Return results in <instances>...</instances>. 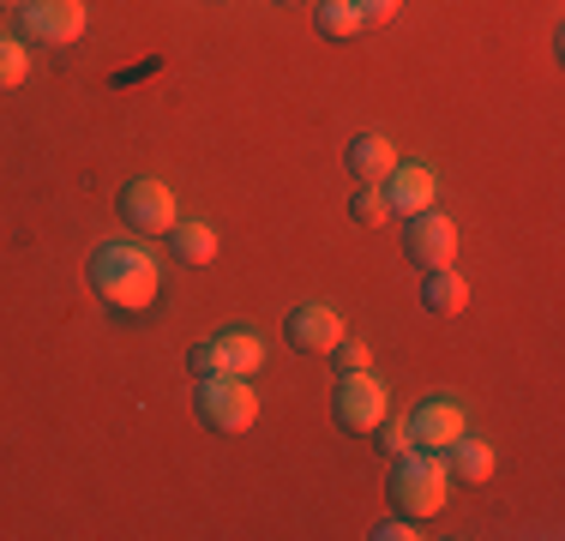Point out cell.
Segmentation results:
<instances>
[{
  "mask_svg": "<svg viewBox=\"0 0 565 541\" xmlns=\"http://www.w3.org/2000/svg\"><path fill=\"white\" fill-rule=\"evenodd\" d=\"M422 307L427 314H439V319H451V314H463L469 307V283L457 277L451 265H439V270H427V283H422Z\"/></svg>",
  "mask_w": 565,
  "mask_h": 541,
  "instance_id": "14",
  "label": "cell"
},
{
  "mask_svg": "<svg viewBox=\"0 0 565 541\" xmlns=\"http://www.w3.org/2000/svg\"><path fill=\"white\" fill-rule=\"evenodd\" d=\"M169 247H174V259H186V265H211L217 259V229L211 223H174Z\"/></svg>",
  "mask_w": 565,
  "mask_h": 541,
  "instance_id": "15",
  "label": "cell"
},
{
  "mask_svg": "<svg viewBox=\"0 0 565 541\" xmlns=\"http://www.w3.org/2000/svg\"><path fill=\"white\" fill-rule=\"evenodd\" d=\"M313 24H319V36L343 43V36H355V31H361V12H355V0H319Z\"/></svg>",
  "mask_w": 565,
  "mask_h": 541,
  "instance_id": "16",
  "label": "cell"
},
{
  "mask_svg": "<svg viewBox=\"0 0 565 541\" xmlns=\"http://www.w3.org/2000/svg\"><path fill=\"white\" fill-rule=\"evenodd\" d=\"M331 356H338V373H367L373 368V349L355 343V337H338V349H331Z\"/></svg>",
  "mask_w": 565,
  "mask_h": 541,
  "instance_id": "19",
  "label": "cell"
},
{
  "mask_svg": "<svg viewBox=\"0 0 565 541\" xmlns=\"http://www.w3.org/2000/svg\"><path fill=\"white\" fill-rule=\"evenodd\" d=\"M19 36L43 49H66L85 36V0H24L19 7Z\"/></svg>",
  "mask_w": 565,
  "mask_h": 541,
  "instance_id": "5",
  "label": "cell"
},
{
  "mask_svg": "<svg viewBox=\"0 0 565 541\" xmlns=\"http://www.w3.org/2000/svg\"><path fill=\"white\" fill-rule=\"evenodd\" d=\"M0 7H12V12H19V7H24V0H0Z\"/></svg>",
  "mask_w": 565,
  "mask_h": 541,
  "instance_id": "23",
  "label": "cell"
},
{
  "mask_svg": "<svg viewBox=\"0 0 565 541\" xmlns=\"http://www.w3.org/2000/svg\"><path fill=\"white\" fill-rule=\"evenodd\" d=\"M259 368H265V343L247 331V325H228V331L205 337V343L186 356V373H193V379H205V373H241V379H253Z\"/></svg>",
  "mask_w": 565,
  "mask_h": 541,
  "instance_id": "4",
  "label": "cell"
},
{
  "mask_svg": "<svg viewBox=\"0 0 565 541\" xmlns=\"http://www.w3.org/2000/svg\"><path fill=\"white\" fill-rule=\"evenodd\" d=\"M282 331H289V349H301V356H331L338 337H343V319H338V307L307 301V307H295V314H289Z\"/></svg>",
  "mask_w": 565,
  "mask_h": 541,
  "instance_id": "10",
  "label": "cell"
},
{
  "mask_svg": "<svg viewBox=\"0 0 565 541\" xmlns=\"http://www.w3.org/2000/svg\"><path fill=\"white\" fill-rule=\"evenodd\" d=\"M380 187H385V199H392V211H403V216L427 211V205H434V193H439V181H434L427 162H397Z\"/></svg>",
  "mask_w": 565,
  "mask_h": 541,
  "instance_id": "12",
  "label": "cell"
},
{
  "mask_svg": "<svg viewBox=\"0 0 565 541\" xmlns=\"http://www.w3.org/2000/svg\"><path fill=\"white\" fill-rule=\"evenodd\" d=\"M367 535L373 541H415V530H409V518H403V511H397V518H380Z\"/></svg>",
  "mask_w": 565,
  "mask_h": 541,
  "instance_id": "21",
  "label": "cell"
},
{
  "mask_svg": "<svg viewBox=\"0 0 565 541\" xmlns=\"http://www.w3.org/2000/svg\"><path fill=\"white\" fill-rule=\"evenodd\" d=\"M403 253H409L422 270H439V265H451L457 259V223L446 211H415L409 216V229H403Z\"/></svg>",
  "mask_w": 565,
  "mask_h": 541,
  "instance_id": "7",
  "label": "cell"
},
{
  "mask_svg": "<svg viewBox=\"0 0 565 541\" xmlns=\"http://www.w3.org/2000/svg\"><path fill=\"white\" fill-rule=\"evenodd\" d=\"M409 445H422V452H446V445L457 439V433H469V422H463V410H457L451 397H422L409 410Z\"/></svg>",
  "mask_w": 565,
  "mask_h": 541,
  "instance_id": "9",
  "label": "cell"
},
{
  "mask_svg": "<svg viewBox=\"0 0 565 541\" xmlns=\"http://www.w3.org/2000/svg\"><path fill=\"white\" fill-rule=\"evenodd\" d=\"M349 216H355L361 229H380L385 216H392V199H385V187H361V193L349 199Z\"/></svg>",
  "mask_w": 565,
  "mask_h": 541,
  "instance_id": "17",
  "label": "cell"
},
{
  "mask_svg": "<svg viewBox=\"0 0 565 541\" xmlns=\"http://www.w3.org/2000/svg\"><path fill=\"white\" fill-rule=\"evenodd\" d=\"M24 73H31V54L12 43V36H0V91L24 85Z\"/></svg>",
  "mask_w": 565,
  "mask_h": 541,
  "instance_id": "18",
  "label": "cell"
},
{
  "mask_svg": "<svg viewBox=\"0 0 565 541\" xmlns=\"http://www.w3.org/2000/svg\"><path fill=\"white\" fill-rule=\"evenodd\" d=\"M282 7H289V0H282Z\"/></svg>",
  "mask_w": 565,
  "mask_h": 541,
  "instance_id": "24",
  "label": "cell"
},
{
  "mask_svg": "<svg viewBox=\"0 0 565 541\" xmlns=\"http://www.w3.org/2000/svg\"><path fill=\"white\" fill-rule=\"evenodd\" d=\"M397 7H403V0H355L361 24H385V19H397Z\"/></svg>",
  "mask_w": 565,
  "mask_h": 541,
  "instance_id": "22",
  "label": "cell"
},
{
  "mask_svg": "<svg viewBox=\"0 0 565 541\" xmlns=\"http://www.w3.org/2000/svg\"><path fill=\"white\" fill-rule=\"evenodd\" d=\"M193 415L211 433H247L259 422V397H253V385L241 373H205L193 379Z\"/></svg>",
  "mask_w": 565,
  "mask_h": 541,
  "instance_id": "3",
  "label": "cell"
},
{
  "mask_svg": "<svg viewBox=\"0 0 565 541\" xmlns=\"http://www.w3.org/2000/svg\"><path fill=\"white\" fill-rule=\"evenodd\" d=\"M446 476L451 481H469V487H481L493 476V445H481V439H469V433H457V439L446 445Z\"/></svg>",
  "mask_w": 565,
  "mask_h": 541,
  "instance_id": "13",
  "label": "cell"
},
{
  "mask_svg": "<svg viewBox=\"0 0 565 541\" xmlns=\"http://www.w3.org/2000/svg\"><path fill=\"white\" fill-rule=\"evenodd\" d=\"M446 457L439 452H422V445H409L403 457H392V499H397V511L403 518H434L439 506H446Z\"/></svg>",
  "mask_w": 565,
  "mask_h": 541,
  "instance_id": "2",
  "label": "cell"
},
{
  "mask_svg": "<svg viewBox=\"0 0 565 541\" xmlns=\"http://www.w3.org/2000/svg\"><path fill=\"white\" fill-rule=\"evenodd\" d=\"M343 169L355 174L361 187H380L385 174L397 169V145L385 139V132H355V139H349V151H343Z\"/></svg>",
  "mask_w": 565,
  "mask_h": 541,
  "instance_id": "11",
  "label": "cell"
},
{
  "mask_svg": "<svg viewBox=\"0 0 565 541\" xmlns=\"http://www.w3.org/2000/svg\"><path fill=\"white\" fill-rule=\"evenodd\" d=\"M90 289H97V301H109L115 314H145V307L157 301V289H163V270L145 247H132V241H103L97 253H90L85 265Z\"/></svg>",
  "mask_w": 565,
  "mask_h": 541,
  "instance_id": "1",
  "label": "cell"
},
{
  "mask_svg": "<svg viewBox=\"0 0 565 541\" xmlns=\"http://www.w3.org/2000/svg\"><path fill=\"white\" fill-rule=\"evenodd\" d=\"M120 223L132 235H169L174 229V193L163 181H127L120 187Z\"/></svg>",
  "mask_w": 565,
  "mask_h": 541,
  "instance_id": "8",
  "label": "cell"
},
{
  "mask_svg": "<svg viewBox=\"0 0 565 541\" xmlns=\"http://www.w3.org/2000/svg\"><path fill=\"white\" fill-rule=\"evenodd\" d=\"M373 433H380V452H385V457H403V452H409V427H403V422H380Z\"/></svg>",
  "mask_w": 565,
  "mask_h": 541,
  "instance_id": "20",
  "label": "cell"
},
{
  "mask_svg": "<svg viewBox=\"0 0 565 541\" xmlns=\"http://www.w3.org/2000/svg\"><path fill=\"white\" fill-rule=\"evenodd\" d=\"M331 415H338L343 433H373L385 422V385L373 373H343L338 391H331Z\"/></svg>",
  "mask_w": 565,
  "mask_h": 541,
  "instance_id": "6",
  "label": "cell"
}]
</instances>
